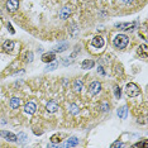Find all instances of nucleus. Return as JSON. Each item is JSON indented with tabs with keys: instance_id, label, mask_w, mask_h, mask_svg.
I'll use <instances>...</instances> for the list:
<instances>
[{
	"instance_id": "24",
	"label": "nucleus",
	"mask_w": 148,
	"mask_h": 148,
	"mask_svg": "<svg viewBox=\"0 0 148 148\" xmlns=\"http://www.w3.org/2000/svg\"><path fill=\"white\" fill-rule=\"evenodd\" d=\"M25 61L28 62V63H31L33 61V53L32 52H27V55H25Z\"/></svg>"
},
{
	"instance_id": "19",
	"label": "nucleus",
	"mask_w": 148,
	"mask_h": 148,
	"mask_svg": "<svg viewBox=\"0 0 148 148\" xmlns=\"http://www.w3.org/2000/svg\"><path fill=\"white\" fill-rule=\"evenodd\" d=\"M14 46H15V43L13 42V41H5L4 43H3V48L5 49V51H12L13 48H14Z\"/></svg>"
},
{
	"instance_id": "30",
	"label": "nucleus",
	"mask_w": 148,
	"mask_h": 148,
	"mask_svg": "<svg viewBox=\"0 0 148 148\" xmlns=\"http://www.w3.org/2000/svg\"><path fill=\"white\" fill-rule=\"evenodd\" d=\"M33 132H34V134H37V136H41V134L43 133V132H42V130H37V128H36V129H34V130H33Z\"/></svg>"
},
{
	"instance_id": "20",
	"label": "nucleus",
	"mask_w": 148,
	"mask_h": 148,
	"mask_svg": "<svg viewBox=\"0 0 148 148\" xmlns=\"http://www.w3.org/2000/svg\"><path fill=\"white\" fill-rule=\"evenodd\" d=\"M16 139H18V142L19 143H22V144H25L27 142H28V136H27L25 133H19L18 136H16Z\"/></svg>"
},
{
	"instance_id": "16",
	"label": "nucleus",
	"mask_w": 148,
	"mask_h": 148,
	"mask_svg": "<svg viewBox=\"0 0 148 148\" xmlns=\"http://www.w3.org/2000/svg\"><path fill=\"white\" fill-rule=\"evenodd\" d=\"M94 65H95V62H94L92 60H85V61H82L81 67L84 70H90L94 67Z\"/></svg>"
},
{
	"instance_id": "18",
	"label": "nucleus",
	"mask_w": 148,
	"mask_h": 148,
	"mask_svg": "<svg viewBox=\"0 0 148 148\" xmlns=\"http://www.w3.org/2000/svg\"><path fill=\"white\" fill-rule=\"evenodd\" d=\"M9 105H10L12 109H18L19 105H21V99H18V97H12L10 99V103H9Z\"/></svg>"
},
{
	"instance_id": "21",
	"label": "nucleus",
	"mask_w": 148,
	"mask_h": 148,
	"mask_svg": "<svg viewBox=\"0 0 148 148\" xmlns=\"http://www.w3.org/2000/svg\"><path fill=\"white\" fill-rule=\"evenodd\" d=\"M57 67H58V62L57 61H52V62H48V65L46 66V71H53V70H56Z\"/></svg>"
},
{
	"instance_id": "12",
	"label": "nucleus",
	"mask_w": 148,
	"mask_h": 148,
	"mask_svg": "<svg viewBox=\"0 0 148 148\" xmlns=\"http://www.w3.org/2000/svg\"><path fill=\"white\" fill-rule=\"evenodd\" d=\"M82 87H84L82 80H80V79L73 80V82H72V90H73V91H75V92H81Z\"/></svg>"
},
{
	"instance_id": "2",
	"label": "nucleus",
	"mask_w": 148,
	"mask_h": 148,
	"mask_svg": "<svg viewBox=\"0 0 148 148\" xmlns=\"http://www.w3.org/2000/svg\"><path fill=\"white\" fill-rule=\"evenodd\" d=\"M124 91H125V95H127V96H129V97H136V96L139 95L140 90H139V87H138L136 84L129 82V84H127V85H125V87H124Z\"/></svg>"
},
{
	"instance_id": "15",
	"label": "nucleus",
	"mask_w": 148,
	"mask_h": 148,
	"mask_svg": "<svg viewBox=\"0 0 148 148\" xmlns=\"http://www.w3.org/2000/svg\"><path fill=\"white\" fill-rule=\"evenodd\" d=\"M116 114H118V116H119L120 119H127V116H128V108L125 105L122 106V108H119V109H118V112H116Z\"/></svg>"
},
{
	"instance_id": "23",
	"label": "nucleus",
	"mask_w": 148,
	"mask_h": 148,
	"mask_svg": "<svg viewBox=\"0 0 148 148\" xmlns=\"http://www.w3.org/2000/svg\"><path fill=\"white\" fill-rule=\"evenodd\" d=\"M79 31H80L79 27H77L76 24H72V28H71V36H72V37H75L77 33H79Z\"/></svg>"
},
{
	"instance_id": "9",
	"label": "nucleus",
	"mask_w": 148,
	"mask_h": 148,
	"mask_svg": "<svg viewBox=\"0 0 148 148\" xmlns=\"http://www.w3.org/2000/svg\"><path fill=\"white\" fill-rule=\"evenodd\" d=\"M58 109H60V105L55 101V100H51V101H48V103H47V105H46V110L48 113H56Z\"/></svg>"
},
{
	"instance_id": "6",
	"label": "nucleus",
	"mask_w": 148,
	"mask_h": 148,
	"mask_svg": "<svg viewBox=\"0 0 148 148\" xmlns=\"http://www.w3.org/2000/svg\"><path fill=\"white\" fill-rule=\"evenodd\" d=\"M71 13H72V9L70 8V6H63V8L60 9L58 15H60V18L65 21V19H67L70 15H71Z\"/></svg>"
},
{
	"instance_id": "22",
	"label": "nucleus",
	"mask_w": 148,
	"mask_h": 148,
	"mask_svg": "<svg viewBox=\"0 0 148 148\" xmlns=\"http://www.w3.org/2000/svg\"><path fill=\"white\" fill-rule=\"evenodd\" d=\"M114 95H115L116 99H120V96H122V89L119 86H114Z\"/></svg>"
},
{
	"instance_id": "13",
	"label": "nucleus",
	"mask_w": 148,
	"mask_h": 148,
	"mask_svg": "<svg viewBox=\"0 0 148 148\" xmlns=\"http://www.w3.org/2000/svg\"><path fill=\"white\" fill-rule=\"evenodd\" d=\"M55 58H56L55 52H47V53H43V55H42V58H41V60H42L43 62L48 63V62L55 61Z\"/></svg>"
},
{
	"instance_id": "27",
	"label": "nucleus",
	"mask_w": 148,
	"mask_h": 148,
	"mask_svg": "<svg viewBox=\"0 0 148 148\" xmlns=\"http://www.w3.org/2000/svg\"><path fill=\"white\" fill-rule=\"evenodd\" d=\"M101 109H103V112H109V104H106V103H104L103 105H101Z\"/></svg>"
},
{
	"instance_id": "3",
	"label": "nucleus",
	"mask_w": 148,
	"mask_h": 148,
	"mask_svg": "<svg viewBox=\"0 0 148 148\" xmlns=\"http://www.w3.org/2000/svg\"><path fill=\"white\" fill-rule=\"evenodd\" d=\"M115 27L120 31H134V28L138 27V22H130V23H116Z\"/></svg>"
},
{
	"instance_id": "14",
	"label": "nucleus",
	"mask_w": 148,
	"mask_h": 148,
	"mask_svg": "<svg viewBox=\"0 0 148 148\" xmlns=\"http://www.w3.org/2000/svg\"><path fill=\"white\" fill-rule=\"evenodd\" d=\"M79 144V138L77 137H71L70 139L66 140L65 144H62V147H76Z\"/></svg>"
},
{
	"instance_id": "4",
	"label": "nucleus",
	"mask_w": 148,
	"mask_h": 148,
	"mask_svg": "<svg viewBox=\"0 0 148 148\" xmlns=\"http://www.w3.org/2000/svg\"><path fill=\"white\" fill-rule=\"evenodd\" d=\"M94 48H103L104 45H105V41H104V38L101 36H96L94 37L91 39V43H90Z\"/></svg>"
},
{
	"instance_id": "7",
	"label": "nucleus",
	"mask_w": 148,
	"mask_h": 148,
	"mask_svg": "<svg viewBox=\"0 0 148 148\" xmlns=\"http://www.w3.org/2000/svg\"><path fill=\"white\" fill-rule=\"evenodd\" d=\"M0 137H3L4 139L9 140V142H16V136L15 134H13L10 132H6V130H0Z\"/></svg>"
},
{
	"instance_id": "5",
	"label": "nucleus",
	"mask_w": 148,
	"mask_h": 148,
	"mask_svg": "<svg viewBox=\"0 0 148 148\" xmlns=\"http://www.w3.org/2000/svg\"><path fill=\"white\" fill-rule=\"evenodd\" d=\"M100 90H101V84H100L99 81H92L91 84H90L89 91H90L91 95H96V94H99Z\"/></svg>"
},
{
	"instance_id": "10",
	"label": "nucleus",
	"mask_w": 148,
	"mask_h": 148,
	"mask_svg": "<svg viewBox=\"0 0 148 148\" xmlns=\"http://www.w3.org/2000/svg\"><path fill=\"white\" fill-rule=\"evenodd\" d=\"M36 110H37L36 103L29 101V103H27V104H25V106H24V112H25L27 114H29V115H33V114L36 113Z\"/></svg>"
},
{
	"instance_id": "8",
	"label": "nucleus",
	"mask_w": 148,
	"mask_h": 148,
	"mask_svg": "<svg viewBox=\"0 0 148 148\" xmlns=\"http://www.w3.org/2000/svg\"><path fill=\"white\" fill-rule=\"evenodd\" d=\"M19 8V0H8L6 1V9L8 12H15Z\"/></svg>"
},
{
	"instance_id": "25",
	"label": "nucleus",
	"mask_w": 148,
	"mask_h": 148,
	"mask_svg": "<svg viewBox=\"0 0 148 148\" xmlns=\"http://www.w3.org/2000/svg\"><path fill=\"white\" fill-rule=\"evenodd\" d=\"M70 58H71V60H69V57H67V58H63V60H62V63H63V65H65V66L71 65V63L73 62V58H72V57H70Z\"/></svg>"
},
{
	"instance_id": "29",
	"label": "nucleus",
	"mask_w": 148,
	"mask_h": 148,
	"mask_svg": "<svg viewBox=\"0 0 148 148\" xmlns=\"http://www.w3.org/2000/svg\"><path fill=\"white\" fill-rule=\"evenodd\" d=\"M123 146V143L122 142H119V140H118V142H114L113 144H112V147L113 148H115V147H122Z\"/></svg>"
},
{
	"instance_id": "26",
	"label": "nucleus",
	"mask_w": 148,
	"mask_h": 148,
	"mask_svg": "<svg viewBox=\"0 0 148 148\" xmlns=\"http://www.w3.org/2000/svg\"><path fill=\"white\" fill-rule=\"evenodd\" d=\"M148 146V142L147 140H144V142H138V143H136L133 147H147Z\"/></svg>"
},
{
	"instance_id": "11",
	"label": "nucleus",
	"mask_w": 148,
	"mask_h": 148,
	"mask_svg": "<svg viewBox=\"0 0 148 148\" xmlns=\"http://www.w3.org/2000/svg\"><path fill=\"white\" fill-rule=\"evenodd\" d=\"M67 48H69V43H66V42L58 43V45L53 46V52L55 53H62V52H65Z\"/></svg>"
},
{
	"instance_id": "1",
	"label": "nucleus",
	"mask_w": 148,
	"mask_h": 148,
	"mask_svg": "<svg viewBox=\"0 0 148 148\" xmlns=\"http://www.w3.org/2000/svg\"><path fill=\"white\" fill-rule=\"evenodd\" d=\"M128 43H129V38L125 34H118L113 39V45L118 49H124L128 46Z\"/></svg>"
},
{
	"instance_id": "31",
	"label": "nucleus",
	"mask_w": 148,
	"mask_h": 148,
	"mask_svg": "<svg viewBox=\"0 0 148 148\" xmlns=\"http://www.w3.org/2000/svg\"><path fill=\"white\" fill-rule=\"evenodd\" d=\"M122 1L124 3V4H132L133 0H122Z\"/></svg>"
},
{
	"instance_id": "28",
	"label": "nucleus",
	"mask_w": 148,
	"mask_h": 148,
	"mask_svg": "<svg viewBox=\"0 0 148 148\" xmlns=\"http://www.w3.org/2000/svg\"><path fill=\"white\" fill-rule=\"evenodd\" d=\"M97 73H100L101 76H105V71H104V69L101 66H99V69H97Z\"/></svg>"
},
{
	"instance_id": "17",
	"label": "nucleus",
	"mask_w": 148,
	"mask_h": 148,
	"mask_svg": "<svg viewBox=\"0 0 148 148\" xmlns=\"http://www.w3.org/2000/svg\"><path fill=\"white\" fill-rule=\"evenodd\" d=\"M69 112L70 114H72V115H77V114L80 113V108L77 104H70L69 105Z\"/></svg>"
}]
</instances>
